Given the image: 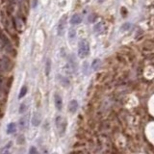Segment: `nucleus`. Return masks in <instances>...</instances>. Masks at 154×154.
<instances>
[{
    "mask_svg": "<svg viewBox=\"0 0 154 154\" xmlns=\"http://www.w3.org/2000/svg\"><path fill=\"white\" fill-rule=\"evenodd\" d=\"M90 53V44L86 40H81L78 44V56L80 58H85Z\"/></svg>",
    "mask_w": 154,
    "mask_h": 154,
    "instance_id": "f257e3e1",
    "label": "nucleus"
},
{
    "mask_svg": "<svg viewBox=\"0 0 154 154\" xmlns=\"http://www.w3.org/2000/svg\"><path fill=\"white\" fill-rule=\"evenodd\" d=\"M55 124L60 133V136H64L65 129H67V121H65V119H64L61 116H57L55 119Z\"/></svg>",
    "mask_w": 154,
    "mask_h": 154,
    "instance_id": "f03ea898",
    "label": "nucleus"
},
{
    "mask_svg": "<svg viewBox=\"0 0 154 154\" xmlns=\"http://www.w3.org/2000/svg\"><path fill=\"white\" fill-rule=\"evenodd\" d=\"M65 23H67V16H63V18L60 19V21L58 23V28H57L59 36H63V34H64V31L65 28Z\"/></svg>",
    "mask_w": 154,
    "mask_h": 154,
    "instance_id": "7ed1b4c3",
    "label": "nucleus"
},
{
    "mask_svg": "<svg viewBox=\"0 0 154 154\" xmlns=\"http://www.w3.org/2000/svg\"><path fill=\"white\" fill-rule=\"evenodd\" d=\"M54 101H55V107L58 111H61L63 108V99L58 93L54 95Z\"/></svg>",
    "mask_w": 154,
    "mask_h": 154,
    "instance_id": "20e7f679",
    "label": "nucleus"
},
{
    "mask_svg": "<svg viewBox=\"0 0 154 154\" xmlns=\"http://www.w3.org/2000/svg\"><path fill=\"white\" fill-rule=\"evenodd\" d=\"M0 65H1V70H8L10 67V61L9 59L6 57H3L2 59H0Z\"/></svg>",
    "mask_w": 154,
    "mask_h": 154,
    "instance_id": "39448f33",
    "label": "nucleus"
},
{
    "mask_svg": "<svg viewBox=\"0 0 154 154\" xmlns=\"http://www.w3.org/2000/svg\"><path fill=\"white\" fill-rule=\"evenodd\" d=\"M78 102L76 100H71L70 103H68V111H70V113L74 114L76 112L77 110H78Z\"/></svg>",
    "mask_w": 154,
    "mask_h": 154,
    "instance_id": "423d86ee",
    "label": "nucleus"
},
{
    "mask_svg": "<svg viewBox=\"0 0 154 154\" xmlns=\"http://www.w3.org/2000/svg\"><path fill=\"white\" fill-rule=\"evenodd\" d=\"M32 124L34 126H39L41 124V115L39 113H34L32 117Z\"/></svg>",
    "mask_w": 154,
    "mask_h": 154,
    "instance_id": "0eeeda50",
    "label": "nucleus"
},
{
    "mask_svg": "<svg viewBox=\"0 0 154 154\" xmlns=\"http://www.w3.org/2000/svg\"><path fill=\"white\" fill-rule=\"evenodd\" d=\"M81 21H82L81 16L77 15V14L73 15L72 16H71V18H70V23L72 24V25H78V24H80Z\"/></svg>",
    "mask_w": 154,
    "mask_h": 154,
    "instance_id": "6e6552de",
    "label": "nucleus"
},
{
    "mask_svg": "<svg viewBox=\"0 0 154 154\" xmlns=\"http://www.w3.org/2000/svg\"><path fill=\"white\" fill-rule=\"evenodd\" d=\"M70 67L73 72L77 70V63H76V60L73 57V55H71L70 57Z\"/></svg>",
    "mask_w": 154,
    "mask_h": 154,
    "instance_id": "1a4fd4ad",
    "label": "nucleus"
},
{
    "mask_svg": "<svg viewBox=\"0 0 154 154\" xmlns=\"http://www.w3.org/2000/svg\"><path fill=\"white\" fill-rule=\"evenodd\" d=\"M16 131V124L12 122V123H9L7 126V133L8 134H13Z\"/></svg>",
    "mask_w": 154,
    "mask_h": 154,
    "instance_id": "9d476101",
    "label": "nucleus"
},
{
    "mask_svg": "<svg viewBox=\"0 0 154 154\" xmlns=\"http://www.w3.org/2000/svg\"><path fill=\"white\" fill-rule=\"evenodd\" d=\"M51 71V61L49 59L46 60V63H45V75L49 76Z\"/></svg>",
    "mask_w": 154,
    "mask_h": 154,
    "instance_id": "9b49d317",
    "label": "nucleus"
},
{
    "mask_svg": "<svg viewBox=\"0 0 154 154\" xmlns=\"http://www.w3.org/2000/svg\"><path fill=\"white\" fill-rule=\"evenodd\" d=\"M99 67H100V60L99 59H95L93 60V64H92V68L93 70H97Z\"/></svg>",
    "mask_w": 154,
    "mask_h": 154,
    "instance_id": "f8f14e48",
    "label": "nucleus"
},
{
    "mask_svg": "<svg viewBox=\"0 0 154 154\" xmlns=\"http://www.w3.org/2000/svg\"><path fill=\"white\" fill-rule=\"evenodd\" d=\"M76 38V31L74 29H70L68 31V39H70V41H74Z\"/></svg>",
    "mask_w": 154,
    "mask_h": 154,
    "instance_id": "ddd939ff",
    "label": "nucleus"
},
{
    "mask_svg": "<svg viewBox=\"0 0 154 154\" xmlns=\"http://www.w3.org/2000/svg\"><path fill=\"white\" fill-rule=\"evenodd\" d=\"M59 78H60V82H61V84L64 87H67V86H68V85H70V81H68L67 79L65 78V77H63V76L60 75Z\"/></svg>",
    "mask_w": 154,
    "mask_h": 154,
    "instance_id": "4468645a",
    "label": "nucleus"
},
{
    "mask_svg": "<svg viewBox=\"0 0 154 154\" xmlns=\"http://www.w3.org/2000/svg\"><path fill=\"white\" fill-rule=\"evenodd\" d=\"M102 29H103V25H102L101 22H99V23L95 24V27H93V30H95V33H100L101 31H102Z\"/></svg>",
    "mask_w": 154,
    "mask_h": 154,
    "instance_id": "2eb2a0df",
    "label": "nucleus"
},
{
    "mask_svg": "<svg viewBox=\"0 0 154 154\" xmlns=\"http://www.w3.org/2000/svg\"><path fill=\"white\" fill-rule=\"evenodd\" d=\"M26 93H27V87H26V86H23V87L21 88L20 92H19L18 98H22V97H24Z\"/></svg>",
    "mask_w": 154,
    "mask_h": 154,
    "instance_id": "dca6fc26",
    "label": "nucleus"
},
{
    "mask_svg": "<svg viewBox=\"0 0 154 154\" xmlns=\"http://www.w3.org/2000/svg\"><path fill=\"white\" fill-rule=\"evenodd\" d=\"M24 141H25V137L23 135H19L18 137V139H16V142H18V144H23Z\"/></svg>",
    "mask_w": 154,
    "mask_h": 154,
    "instance_id": "f3484780",
    "label": "nucleus"
},
{
    "mask_svg": "<svg viewBox=\"0 0 154 154\" xmlns=\"http://www.w3.org/2000/svg\"><path fill=\"white\" fill-rule=\"evenodd\" d=\"M29 154H39V151L35 147H31L29 149Z\"/></svg>",
    "mask_w": 154,
    "mask_h": 154,
    "instance_id": "a211bd4d",
    "label": "nucleus"
},
{
    "mask_svg": "<svg viewBox=\"0 0 154 154\" xmlns=\"http://www.w3.org/2000/svg\"><path fill=\"white\" fill-rule=\"evenodd\" d=\"M25 111H26V104H25V103H22L20 106H19V113H20V114H23Z\"/></svg>",
    "mask_w": 154,
    "mask_h": 154,
    "instance_id": "6ab92c4d",
    "label": "nucleus"
},
{
    "mask_svg": "<svg viewBox=\"0 0 154 154\" xmlns=\"http://www.w3.org/2000/svg\"><path fill=\"white\" fill-rule=\"evenodd\" d=\"M25 122H26V121H25V118H21L20 119H19L18 124H19V126H20V128H24Z\"/></svg>",
    "mask_w": 154,
    "mask_h": 154,
    "instance_id": "aec40b11",
    "label": "nucleus"
},
{
    "mask_svg": "<svg viewBox=\"0 0 154 154\" xmlns=\"http://www.w3.org/2000/svg\"><path fill=\"white\" fill-rule=\"evenodd\" d=\"M130 27H131V23H125L121 26V30L126 31L128 29H130Z\"/></svg>",
    "mask_w": 154,
    "mask_h": 154,
    "instance_id": "412c9836",
    "label": "nucleus"
},
{
    "mask_svg": "<svg viewBox=\"0 0 154 154\" xmlns=\"http://www.w3.org/2000/svg\"><path fill=\"white\" fill-rule=\"evenodd\" d=\"M95 15H91L89 16V22H93V21H95Z\"/></svg>",
    "mask_w": 154,
    "mask_h": 154,
    "instance_id": "4be33fe9",
    "label": "nucleus"
},
{
    "mask_svg": "<svg viewBox=\"0 0 154 154\" xmlns=\"http://www.w3.org/2000/svg\"><path fill=\"white\" fill-rule=\"evenodd\" d=\"M36 6H37V0H35V1H34V4H33V8H36Z\"/></svg>",
    "mask_w": 154,
    "mask_h": 154,
    "instance_id": "5701e85b",
    "label": "nucleus"
},
{
    "mask_svg": "<svg viewBox=\"0 0 154 154\" xmlns=\"http://www.w3.org/2000/svg\"><path fill=\"white\" fill-rule=\"evenodd\" d=\"M16 1H18V4H21L22 2L24 1V0H16Z\"/></svg>",
    "mask_w": 154,
    "mask_h": 154,
    "instance_id": "b1692460",
    "label": "nucleus"
},
{
    "mask_svg": "<svg viewBox=\"0 0 154 154\" xmlns=\"http://www.w3.org/2000/svg\"><path fill=\"white\" fill-rule=\"evenodd\" d=\"M105 1V0H97L98 3H103V2Z\"/></svg>",
    "mask_w": 154,
    "mask_h": 154,
    "instance_id": "393cba45",
    "label": "nucleus"
},
{
    "mask_svg": "<svg viewBox=\"0 0 154 154\" xmlns=\"http://www.w3.org/2000/svg\"><path fill=\"white\" fill-rule=\"evenodd\" d=\"M3 154H10V152H5V153H3Z\"/></svg>",
    "mask_w": 154,
    "mask_h": 154,
    "instance_id": "a878e982",
    "label": "nucleus"
},
{
    "mask_svg": "<svg viewBox=\"0 0 154 154\" xmlns=\"http://www.w3.org/2000/svg\"><path fill=\"white\" fill-rule=\"evenodd\" d=\"M0 70H1V65H0Z\"/></svg>",
    "mask_w": 154,
    "mask_h": 154,
    "instance_id": "bb28decb",
    "label": "nucleus"
},
{
    "mask_svg": "<svg viewBox=\"0 0 154 154\" xmlns=\"http://www.w3.org/2000/svg\"><path fill=\"white\" fill-rule=\"evenodd\" d=\"M53 154H57V153H53Z\"/></svg>",
    "mask_w": 154,
    "mask_h": 154,
    "instance_id": "cd10ccee",
    "label": "nucleus"
}]
</instances>
